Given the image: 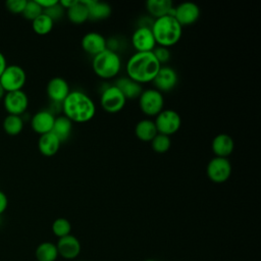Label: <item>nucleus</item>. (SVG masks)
Listing matches in <instances>:
<instances>
[{
    "label": "nucleus",
    "mask_w": 261,
    "mask_h": 261,
    "mask_svg": "<svg viewBox=\"0 0 261 261\" xmlns=\"http://www.w3.org/2000/svg\"><path fill=\"white\" fill-rule=\"evenodd\" d=\"M152 52H153V54L155 55L156 59L158 60V62L160 64L166 63V62H168L170 60L171 53H170L169 49L166 48V47H162V46L155 47Z\"/></svg>",
    "instance_id": "33"
},
{
    "label": "nucleus",
    "mask_w": 261,
    "mask_h": 261,
    "mask_svg": "<svg viewBox=\"0 0 261 261\" xmlns=\"http://www.w3.org/2000/svg\"><path fill=\"white\" fill-rule=\"evenodd\" d=\"M173 16L181 27L191 25L200 17V8L194 2H182L174 7Z\"/></svg>",
    "instance_id": "12"
},
{
    "label": "nucleus",
    "mask_w": 261,
    "mask_h": 261,
    "mask_svg": "<svg viewBox=\"0 0 261 261\" xmlns=\"http://www.w3.org/2000/svg\"><path fill=\"white\" fill-rule=\"evenodd\" d=\"M38 2V4L44 9L51 7L53 5H55L56 3H58V0H36Z\"/></svg>",
    "instance_id": "36"
},
{
    "label": "nucleus",
    "mask_w": 261,
    "mask_h": 261,
    "mask_svg": "<svg viewBox=\"0 0 261 261\" xmlns=\"http://www.w3.org/2000/svg\"><path fill=\"white\" fill-rule=\"evenodd\" d=\"M3 128L5 133L11 136L18 135L23 128V120L20 115L8 114L3 120Z\"/></svg>",
    "instance_id": "27"
},
{
    "label": "nucleus",
    "mask_w": 261,
    "mask_h": 261,
    "mask_svg": "<svg viewBox=\"0 0 261 261\" xmlns=\"http://www.w3.org/2000/svg\"><path fill=\"white\" fill-rule=\"evenodd\" d=\"M77 0H60L59 1V4L65 9H67V8H69V7H71L75 2H76Z\"/></svg>",
    "instance_id": "37"
},
{
    "label": "nucleus",
    "mask_w": 261,
    "mask_h": 261,
    "mask_svg": "<svg viewBox=\"0 0 261 261\" xmlns=\"http://www.w3.org/2000/svg\"><path fill=\"white\" fill-rule=\"evenodd\" d=\"M114 86L120 90V92L123 94L126 100L139 98L143 92L142 86L137 82L128 79L127 76L118 79Z\"/></svg>",
    "instance_id": "22"
},
{
    "label": "nucleus",
    "mask_w": 261,
    "mask_h": 261,
    "mask_svg": "<svg viewBox=\"0 0 261 261\" xmlns=\"http://www.w3.org/2000/svg\"><path fill=\"white\" fill-rule=\"evenodd\" d=\"M6 66H7V63H6L5 56H4L3 53L0 51V75L2 74V72L4 71V69H5Z\"/></svg>",
    "instance_id": "38"
},
{
    "label": "nucleus",
    "mask_w": 261,
    "mask_h": 261,
    "mask_svg": "<svg viewBox=\"0 0 261 261\" xmlns=\"http://www.w3.org/2000/svg\"><path fill=\"white\" fill-rule=\"evenodd\" d=\"M71 129H72V121H70L66 116L60 115L58 117H55L54 124L51 132L62 143L69 138L71 134Z\"/></svg>",
    "instance_id": "24"
},
{
    "label": "nucleus",
    "mask_w": 261,
    "mask_h": 261,
    "mask_svg": "<svg viewBox=\"0 0 261 261\" xmlns=\"http://www.w3.org/2000/svg\"><path fill=\"white\" fill-rule=\"evenodd\" d=\"M146 9L155 18L164 15H173L174 11L171 0H148L146 2Z\"/></svg>",
    "instance_id": "20"
},
{
    "label": "nucleus",
    "mask_w": 261,
    "mask_h": 261,
    "mask_svg": "<svg viewBox=\"0 0 261 261\" xmlns=\"http://www.w3.org/2000/svg\"><path fill=\"white\" fill-rule=\"evenodd\" d=\"M3 103L9 114L20 115L28 108L29 98L22 90L6 92L3 97Z\"/></svg>",
    "instance_id": "10"
},
{
    "label": "nucleus",
    "mask_w": 261,
    "mask_h": 261,
    "mask_svg": "<svg viewBox=\"0 0 261 261\" xmlns=\"http://www.w3.org/2000/svg\"><path fill=\"white\" fill-rule=\"evenodd\" d=\"M178 76L173 68L161 65L152 82L157 91H159L160 93H166L171 91L176 86Z\"/></svg>",
    "instance_id": "13"
},
{
    "label": "nucleus",
    "mask_w": 261,
    "mask_h": 261,
    "mask_svg": "<svg viewBox=\"0 0 261 261\" xmlns=\"http://www.w3.org/2000/svg\"><path fill=\"white\" fill-rule=\"evenodd\" d=\"M66 15L72 23H84L89 19L88 7L82 2V0H77L71 7L66 9Z\"/></svg>",
    "instance_id": "25"
},
{
    "label": "nucleus",
    "mask_w": 261,
    "mask_h": 261,
    "mask_svg": "<svg viewBox=\"0 0 261 261\" xmlns=\"http://www.w3.org/2000/svg\"><path fill=\"white\" fill-rule=\"evenodd\" d=\"M35 256L38 261H55L58 257L56 244L51 242L41 243L36 249Z\"/></svg>",
    "instance_id": "26"
},
{
    "label": "nucleus",
    "mask_w": 261,
    "mask_h": 261,
    "mask_svg": "<svg viewBox=\"0 0 261 261\" xmlns=\"http://www.w3.org/2000/svg\"><path fill=\"white\" fill-rule=\"evenodd\" d=\"M154 122L158 134L169 137L179 129L181 125V118L176 111L172 109H163L158 115H156Z\"/></svg>",
    "instance_id": "7"
},
{
    "label": "nucleus",
    "mask_w": 261,
    "mask_h": 261,
    "mask_svg": "<svg viewBox=\"0 0 261 261\" xmlns=\"http://www.w3.org/2000/svg\"><path fill=\"white\" fill-rule=\"evenodd\" d=\"M52 231L54 236H56L58 239L63 238L65 236L70 234L71 231V224L70 222L64 218V217H59L56 218L53 223H52Z\"/></svg>",
    "instance_id": "29"
},
{
    "label": "nucleus",
    "mask_w": 261,
    "mask_h": 261,
    "mask_svg": "<svg viewBox=\"0 0 261 261\" xmlns=\"http://www.w3.org/2000/svg\"><path fill=\"white\" fill-rule=\"evenodd\" d=\"M151 31L156 44L166 48L175 45L182 35V27L173 15H164L155 18L151 25Z\"/></svg>",
    "instance_id": "3"
},
{
    "label": "nucleus",
    "mask_w": 261,
    "mask_h": 261,
    "mask_svg": "<svg viewBox=\"0 0 261 261\" xmlns=\"http://www.w3.org/2000/svg\"><path fill=\"white\" fill-rule=\"evenodd\" d=\"M42 13H43V8L38 4V2L36 0L27 1L25 7L22 11V15L24 16V18L33 21L35 18H37Z\"/></svg>",
    "instance_id": "31"
},
{
    "label": "nucleus",
    "mask_w": 261,
    "mask_h": 261,
    "mask_svg": "<svg viewBox=\"0 0 261 261\" xmlns=\"http://www.w3.org/2000/svg\"><path fill=\"white\" fill-rule=\"evenodd\" d=\"M139 105L144 114L156 116L163 110V94L156 89L144 90L139 97Z\"/></svg>",
    "instance_id": "6"
},
{
    "label": "nucleus",
    "mask_w": 261,
    "mask_h": 261,
    "mask_svg": "<svg viewBox=\"0 0 261 261\" xmlns=\"http://www.w3.org/2000/svg\"><path fill=\"white\" fill-rule=\"evenodd\" d=\"M27 81L24 69L17 64L7 65L0 75V84L5 93L21 90Z\"/></svg>",
    "instance_id": "5"
},
{
    "label": "nucleus",
    "mask_w": 261,
    "mask_h": 261,
    "mask_svg": "<svg viewBox=\"0 0 261 261\" xmlns=\"http://www.w3.org/2000/svg\"><path fill=\"white\" fill-rule=\"evenodd\" d=\"M152 149L157 153H165L169 150L171 146V140L168 136L157 134L155 138L151 141Z\"/></svg>",
    "instance_id": "30"
},
{
    "label": "nucleus",
    "mask_w": 261,
    "mask_h": 261,
    "mask_svg": "<svg viewBox=\"0 0 261 261\" xmlns=\"http://www.w3.org/2000/svg\"><path fill=\"white\" fill-rule=\"evenodd\" d=\"M82 2L88 7L89 19L91 20H103L111 14V7L106 2L97 0H82Z\"/></svg>",
    "instance_id": "19"
},
{
    "label": "nucleus",
    "mask_w": 261,
    "mask_h": 261,
    "mask_svg": "<svg viewBox=\"0 0 261 261\" xmlns=\"http://www.w3.org/2000/svg\"><path fill=\"white\" fill-rule=\"evenodd\" d=\"M7 205H8L7 196L5 195L4 192H2V191L0 190V215L6 210Z\"/></svg>",
    "instance_id": "35"
},
{
    "label": "nucleus",
    "mask_w": 261,
    "mask_h": 261,
    "mask_svg": "<svg viewBox=\"0 0 261 261\" xmlns=\"http://www.w3.org/2000/svg\"><path fill=\"white\" fill-rule=\"evenodd\" d=\"M47 95L54 102L61 104L69 94V86L67 82L59 76L51 79L47 84Z\"/></svg>",
    "instance_id": "16"
},
{
    "label": "nucleus",
    "mask_w": 261,
    "mask_h": 261,
    "mask_svg": "<svg viewBox=\"0 0 261 261\" xmlns=\"http://www.w3.org/2000/svg\"><path fill=\"white\" fill-rule=\"evenodd\" d=\"M27 4V0H7L5 2L6 8L13 13H22Z\"/></svg>",
    "instance_id": "34"
},
{
    "label": "nucleus",
    "mask_w": 261,
    "mask_h": 261,
    "mask_svg": "<svg viewBox=\"0 0 261 261\" xmlns=\"http://www.w3.org/2000/svg\"><path fill=\"white\" fill-rule=\"evenodd\" d=\"M211 147L216 157L227 158L233 151L234 143L229 135L219 134L212 140Z\"/></svg>",
    "instance_id": "18"
},
{
    "label": "nucleus",
    "mask_w": 261,
    "mask_h": 261,
    "mask_svg": "<svg viewBox=\"0 0 261 261\" xmlns=\"http://www.w3.org/2000/svg\"><path fill=\"white\" fill-rule=\"evenodd\" d=\"M135 134L137 138L143 142H151L158 134L155 122L151 119L140 120L135 127Z\"/></svg>",
    "instance_id": "23"
},
{
    "label": "nucleus",
    "mask_w": 261,
    "mask_h": 261,
    "mask_svg": "<svg viewBox=\"0 0 261 261\" xmlns=\"http://www.w3.org/2000/svg\"><path fill=\"white\" fill-rule=\"evenodd\" d=\"M60 144L61 142L52 132L41 135L38 141V147L40 152L47 157L55 155L60 148Z\"/></svg>",
    "instance_id": "21"
},
{
    "label": "nucleus",
    "mask_w": 261,
    "mask_h": 261,
    "mask_svg": "<svg viewBox=\"0 0 261 261\" xmlns=\"http://www.w3.org/2000/svg\"><path fill=\"white\" fill-rule=\"evenodd\" d=\"M161 64L153 52H136L126 62L127 77L138 84L150 83L156 76Z\"/></svg>",
    "instance_id": "1"
},
{
    "label": "nucleus",
    "mask_w": 261,
    "mask_h": 261,
    "mask_svg": "<svg viewBox=\"0 0 261 261\" xmlns=\"http://www.w3.org/2000/svg\"><path fill=\"white\" fill-rule=\"evenodd\" d=\"M61 108L64 116L73 122H87L96 113L94 101L86 93L79 90L69 92L61 103Z\"/></svg>",
    "instance_id": "2"
},
{
    "label": "nucleus",
    "mask_w": 261,
    "mask_h": 261,
    "mask_svg": "<svg viewBox=\"0 0 261 261\" xmlns=\"http://www.w3.org/2000/svg\"><path fill=\"white\" fill-rule=\"evenodd\" d=\"M4 95H5V91H4L3 87H2L1 84H0V99H2V98L4 97Z\"/></svg>",
    "instance_id": "39"
},
{
    "label": "nucleus",
    "mask_w": 261,
    "mask_h": 261,
    "mask_svg": "<svg viewBox=\"0 0 261 261\" xmlns=\"http://www.w3.org/2000/svg\"><path fill=\"white\" fill-rule=\"evenodd\" d=\"M53 24H54V21L44 12L32 21V27L34 32L41 36L49 34L53 29Z\"/></svg>",
    "instance_id": "28"
},
{
    "label": "nucleus",
    "mask_w": 261,
    "mask_h": 261,
    "mask_svg": "<svg viewBox=\"0 0 261 261\" xmlns=\"http://www.w3.org/2000/svg\"><path fill=\"white\" fill-rule=\"evenodd\" d=\"M132 44L137 52H151L156 47V42L151 28L139 27L132 36Z\"/></svg>",
    "instance_id": "11"
},
{
    "label": "nucleus",
    "mask_w": 261,
    "mask_h": 261,
    "mask_svg": "<svg viewBox=\"0 0 261 261\" xmlns=\"http://www.w3.org/2000/svg\"><path fill=\"white\" fill-rule=\"evenodd\" d=\"M82 48L93 57L107 49V41L97 32H89L82 39Z\"/></svg>",
    "instance_id": "15"
},
{
    "label": "nucleus",
    "mask_w": 261,
    "mask_h": 261,
    "mask_svg": "<svg viewBox=\"0 0 261 261\" xmlns=\"http://www.w3.org/2000/svg\"><path fill=\"white\" fill-rule=\"evenodd\" d=\"M43 12H44L46 15H48L53 21H55V20H57V19H60V18L63 16V14H64V8L59 4V1H58V3H56L55 5L44 9Z\"/></svg>",
    "instance_id": "32"
},
{
    "label": "nucleus",
    "mask_w": 261,
    "mask_h": 261,
    "mask_svg": "<svg viewBox=\"0 0 261 261\" xmlns=\"http://www.w3.org/2000/svg\"><path fill=\"white\" fill-rule=\"evenodd\" d=\"M126 99L120 90L113 86L107 87L101 95L100 104L102 108L109 113H116L120 111L125 105Z\"/></svg>",
    "instance_id": "9"
},
{
    "label": "nucleus",
    "mask_w": 261,
    "mask_h": 261,
    "mask_svg": "<svg viewBox=\"0 0 261 261\" xmlns=\"http://www.w3.org/2000/svg\"><path fill=\"white\" fill-rule=\"evenodd\" d=\"M56 248L58 251V256L67 260L76 258L82 250L80 241L72 234L60 238L56 244Z\"/></svg>",
    "instance_id": "14"
},
{
    "label": "nucleus",
    "mask_w": 261,
    "mask_h": 261,
    "mask_svg": "<svg viewBox=\"0 0 261 261\" xmlns=\"http://www.w3.org/2000/svg\"><path fill=\"white\" fill-rule=\"evenodd\" d=\"M145 261H155V260H153V259H147V260H145Z\"/></svg>",
    "instance_id": "40"
},
{
    "label": "nucleus",
    "mask_w": 261,
    "mask_h": 261,
    "mask_svg": "<svg viewBox=\"0 0 261 261\" xmlns=\"http://www.w3.org/2000/svg\"><path fill=\"white\" fill-rule=\"evenodd\" d=\"M231 164L227 158L214 157L212 158L206 168L208 178L216 184H222L226 181L231 174Z\"/></svg>",
    "instance_id": "8"
},
{
    "label": "nucleus",
    "mask_w": 261,
    "mask_h": 261,
    "mask_svg": "<svg viewBox=\"0 0 261 261\" xmlns=\"http://www.w3.org/2000/svg\"><path fill=\"white\" fill-rule=\"evenodd\" d=\"M54 120H55V116L53 115L52 112L48 110H41L34 114L31 120V125H32V128L41 136V135L50 133L52 130Z\"/></svg>",
    "instance_id": "17"
},
{
    "label": "nucleus",
    "mask_w": 261,
    "mask_h": 261,
    "mask_svg": "<svg viewBox=\"0 0 261 261\" xmlns=\"http://www.w3.org/2000/svg\"><path fill=\"white\" fill-rule=\"evenodd\" d=\"M92 67L99 77L109 80L116 76L120 71L121 60L114 50L107 48L93 57Z\"/></svg>",
    "instance_id": "4"
}]
</instances>
